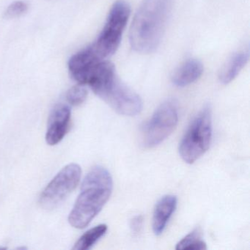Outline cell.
<instances>
[{"label":"cell","mask_w":250,"mask_h":250,"mask_svg":"<svg viewBox=\"0 0 250 250\" xmlns=\"http://www.w3.org/2000/svg\"><path fill=\"white\" fill-rule=\"evenodd\" d=\"M172 0H143L131 28L130 44L139 53L154 52L160 44L172 10Z\"/></svg>","instance_id":"cell-1"},{"label":"cell","mask_w":250,"mask_h":250,"mask_svg":"<svg viewBox=\"0 0 250 250\" xmlns=\"http://www.w3.org/2000/svg\"><path fill=\"white\" fill-rule=\"evenodd\" d=\"M112 188L109 171L101 166L92 168L83 180L81 192L68 216L70 225L77 229L86 228L103 208Z\"/></svg>","instance_id":"cell-2"},{"label":"cell","mask_w":250,"mask_h":250,"mask_svg":"<svg viewBox=\"0 0 250 250\" xmlns=\"http://www.w3.org/2000/svg\"><path fill=\"white\" fill-rule=\"evenodd\" d=\"M212 138L211 112L203 108L191 121L179 145V153L184 162L193 164L209 148Z\"/></svg>","instance_id":"cell-3"},{"label":"cell","mask_w":250,"mask_h":250,"mask_svg":"<svg viewBox=\"0 0 250 250\" xmlns=\"http://www.w3.org/2000/svg\"><path fill=\"white\" fill-rule=\"evenodd\" d=\"M130 14L129 5L124 0H118L112 5L102 33L91 45L101 59L112 56L119 47Z\"/></svg>","instance_id":"cell-4"},{"label":"cell","mask_w":250,"mask_h":250,"mask_svg":"<svg viewBox=\"0 0 250 250\" xmlns=\"http://www.w3.org/2000/svg\"><path fill=\"white\" fill-rule=\"evenodd\" d=\"M178 121V108L172 101L162 104L142 128V144L156 147L166 140L175 129Z\"/></svg>","instance_id":"cell-5"},{"label":"cell","mask_w":250,"mask_h":250,"mask_svg":"<svg viewBox=\"0 0 250 250\" xmlns=\"http://www.w3.org/2000/svg\"><path fill=\"white\" fill-rule=\"evenodd\" d=\"M81 176V167L77 164H69L62 168L42 191L39 198L41 206L46 210L58 207L75 189Z\"/></svg>","instance_id":"cell-6"},{"label":"cell","mask_w":250,"mask_h":250,"mask_svg":"<svg viewBox=\"0 0 250 250\" xmlns=\"http://www.w3.org/2000/svg\"><path fill=\"white\" fill-rule=\"evenodd\" d=\"M117 112L125 116H135L143 109L140 96L115 76L98 95Z\"/></svg>","instance_id":"cell-7"},{"label":"cell","mask_w":250,"mask_h":250,"mask_svg":"<svg viewBox=\"0 0 250 250\" xmlns=\"http://www.w3.org/2000/svg\"><path fill=\"white\" fill-rule=\"evenodd\" d=\"M104 60L101 59L91 46L75 54L68 61V71L71 77L78 84H87V80L98 64Z\"/></svg>","instance_id":"cell-8"},{"label":"cell","mask_w":250,"mask_h":250,"mask_svg":"<svg viewBox=\"0 0 250 250\" xmlns=\"http://www.w3.org/2000/svg\"><path fill=\"white\" fill-rule=\"evenodd\" d=\"M71 109L68 105L59 104L52 109L48 120L46 141L49 146H55L62 141L69 128Z\"/></svg>","instance_id":"cell-9"},{"label":"cell","mask_w":250,"mask_h":250,"mask_svg":"<svg viewBox=\"0 0 250 250\" xmlns=\"http://www.w3.org/2000/svg\"><path fill=\"white\" fill-rule=\"evenodd\" d=\"M177 206V198L174 195L162 197L155 207L153 216V230L156 235H161Z\"/></svg>","instance_id":"cell-10"},{"label":"cell","mask_w":250,"mask_h":250,"mask_svg":"<svg viewBox=\"0 0 250 250\" xmlns=\"http://www.w3.org/2000/svg\"><path fill=\"white\" fill-rule=\"evenodd\" d=\"M203 73V65L200 61L190 59L186 61L174 73L172 82L175 86L184 87L197 81Z\"/></svg>","instance_id":"cell-11"},{"label":"cell","mask_w":250,"mask_h":250,"mask_svg":"<svg viewBox=\"0 0 250 250\" xmlns=\"http://www.w3.org/2000/svg\"><path fill=\"white\" fill-rule=\"evenodd\" d=\"M250 58L249 52H239L232 55L219 72V79L222 84H229L239 74Z\"/></svg>","instance_id":"cell-12"},{"label":"cell","mask_w":250,"mask_h":250,"mask_svg":"<svg viewBox=\"0 0 250 250\" xmlns=\"http://www.w3.org/2000/svg\"><path fill=\"white\" fill-rule=\"evenodd\" d=\"M106 231H107V226L104 224L91 228L80 237V239L74 244L73 250H90L102 236L105 235Z\"/></svg>","instance_id":"cell-13"},{"label":"cell","mask_w":250,"mask_h":250,"mask_svg":"<svg viewBox=\"0 0 250 250\" xmlns=\"http://www.w3.org/2000/svg\"><path fill=\"white\" fill-rule=\"evenodd\" d=\"M206 249V244L201 240L199 229H194L190 232L181 239L176 246V250H203Z\"/></svg>","instance_id":"cell-14"},{"label":"cell","mask_w":250,"mask_h":250,"mask_svg":"<svg viewBox=\"0 0 250 250\" xmlns=\"http://www.w3.org/2000/svg\"><path fill=\"white\" fill-rule=\"evenodd\" d=\"M87 92L85 85L78 84L68 90L66 93V99L72 106H80L87 99Z\"/></svg>","instance_id":"cell-15"},{"label":"cell","mask_w":250,"mask_h":250,"mask_svg":"<svg viewBox=\"0 0 250 250\" xmlns=\"http://www.w3.org/2000/svg\"><path fill=\"white\" fill-rule=\"evenodd\" d=\"M28 10V5L22 1H16L11 3L5 11V18L14 19L25 14Z\"/></svg>","instance_id":"cell-16"},{"label":"cell","mask_w":250,"mask_h":250,"mask_svg":"<svg viewBox=\"0 0 250 250\" xmlns=\"http://www.w3.org/2000/svg\"><path fill=\"white\" fill-rule=\"evenodd\" d=\"M143 218L141 215L134 216L131 219V223H130V228H131V232L134 235H137L141 232L142 228H143Z\"/></svg>","instance_id":"cell-17"}]
</instances>
